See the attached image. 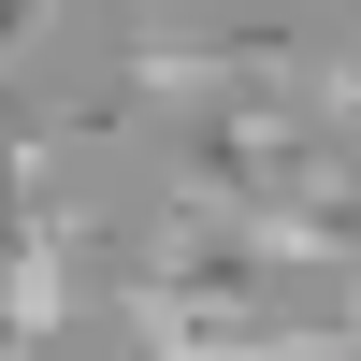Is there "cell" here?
<instances>
[{"instance_id": "cell-1", "label": "cell", "mask_w": 361, "mask_h": 361, "mask_svg": "<svg viewBox=\"0 0 361 361\" xmlns=\"http://www.w3.org/2000/svg\"><path fill=\"white\" fill-rule=\"evenodd\" d=\"M29 15H58V0H15V29H29Z\"/></svg>"}]
</instances>
